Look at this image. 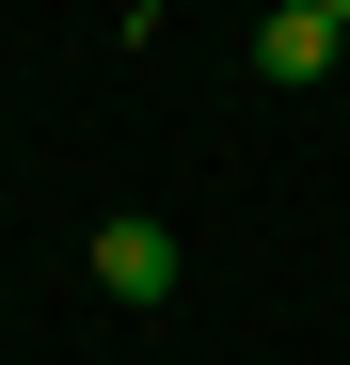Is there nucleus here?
Masks as SVG:
<instances>
[{"mask_svg": "<svg viewBox=\"0 0 350 365\" xmlns=\"http://www.w3.org/2000/svg\"><path fill=\"white\" fill-rule=\"evenodd\" d=\"M334 16H319V0H271V16H255V80H334Z\"/></svg>", "mask_w": 350, "mask_h": 365, "instance_id": "2", "label": "nucleus"}, {"mask_svg": "<svg viewBox=\"0 0 350 365\" xmlns=\"http://www.w3.org/2000/svg\"><path fill=\"white\" fill-rule=\"evenodd\" d=\"M319 16H334V32H350V0H319Z\"/></svg>", "mask_w": 350, "mask_h": 365, "instance_id": "4", "label": "nucleus"}, {"mask_svg": "<svg viewBox=\"0 0 350 365\" xmlns=\"http://www.w3.org/2000/svg\"><path fill=\"white\" fill-rule=\"evenodd\" d=\"M175 270H191V255H175V222H144V207L96 222V302H175Z\"/></svg>", "mask_w": 350, "mask_h": 365, "instance_id": "1", "label": "nucleus"}, {"mask_svg": "<svg viewBox=\"0 0 350 365\" xmlns=\"http://www.w3.org/2000/svg\"><path fill=\"white\" fill-rule=\"evenodd\" d=\"M159 16H175V0H144V32H159Z\"/></svg>", "mask_w": 350, "mask_h": 365, "instance_id": "3", "label": "nucleus"}]
</instances>
